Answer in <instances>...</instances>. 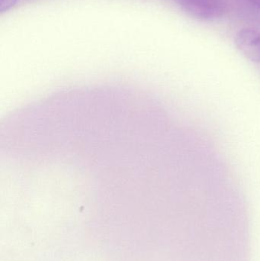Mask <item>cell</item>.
I'll return each instance as SVG.
<instances>
[{"label":"cell","mask_w":260,"mask_h":261,"mask_svg":"<svg viewBox=\"0 0 260 261\" xmlns=\"http://www.w3.org/2000/svg\"><path fill=\"white\" fill-rule=\"evenodd\" d=\"M177 4L191 17L201 21L219 19L224 13L222 0H176Z\"/></svg>","instance_id":"cell-1"},{"label":"cell","mask_w":260,"mask_h":261,"mask_svg":"<svg viewBox=\"0 0 260 261\" xmlns=\"http://www.w3.org/2000/svg\"><path fill=\"white\" fill-rule=\"evenodd\" d=\"M18 0H0V12H7L9 9H12Z\"/></svg>","instance_id":"cell-3"},{"label":"cell","mask_w":260,"mask_h":261,"mask_svg":"<svg viewBox=\"0 0 260 261\" xmlns=\"http://www.w3.org/2000/svg\"><path fill=\"white\" fill-rule=\"evenodd\" d=\"M238 50L250 61L260 63V33L253 28H244L237 32L235 38Z\"/></svg>","instance_id":"cell-2"},{"label":"cell","mask_w":260,"mask_h":261,"mask_svg":"<svg viewBox=\"0 0 260 261\" xmlns=\"http://www.w3.org/2000/svg\"><path fill=\"white\" fill-rule=\"evenodd\" d=\"M252 5L260 9V0H248Z\"/></svg>","instance_id":"cell-4"}]
</instances>
